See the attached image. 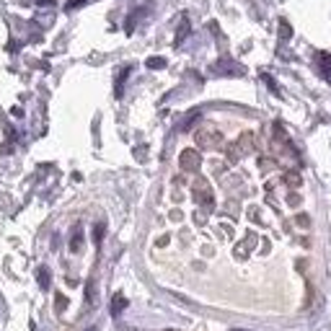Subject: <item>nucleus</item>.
I'll return each instance as SVG.
<instances>
[{"label": "nucleus", "instance_id": "f03ea898", "mask_svg": "<svg viewBox=\"0 0 331 331\" xmlns=\"http://www.w3.org/2000/svg\"><path fill=\"white\" fill-rule=\"evenodd\" d=\"M179 166H181V171H199V166H202V158H199V153L197 150H184L181 155H179Z\"/></svg>", "mask_w": 331, "mask_h": 331}, {"label": "nucleus", "instance_id": "20e7f679", "mask_svg": "<svg viewBox=\"0 0 331 331\" xmlns=\"http://www.w3.org/2000/svg\"><path fill=\"white\" fill-rule=\"evenodd\" d=\"M148 65H150V68H163V60H161V57H153Z\"/></svg>", "mask_w": 331, "mask_h": 331}, {"label": "nucleus", "instance_id": "f257e3e1", "mask_svg": "<svg viewBox=\"0 0 331 331\" xmlns=\"http://www.w3.org/2000/svg\"><path fill=\"white\" fill-rule=\"evenodd\" d=\"M197 142L202 148L217 150V148H223V135H220V130H215V127H202L197 132Z\"/></svg>", "mask_w": 331, "mask_h": 331}, {"label": "nucleus", "instance_id": "7ed1b4c3", "mask_svg": "<svg viewBox=\"0 0 331 331\" xmlns=\"http://www.w3.org/2000/svg\"><path fill=\"white\" fill-rule=\"evenodd\" d=\"M39 282H42V287H47V284H49V272L44 269V266L39 269Z\"/></svg>", "mask_w": 331, "mask_h": 331}]
</instances>
